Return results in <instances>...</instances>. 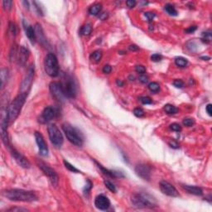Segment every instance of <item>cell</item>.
<instances>
[{
  "instance_id": "cell-1",
  "label": "cell",
  "mask_w": 212,
  "mask_h": 212,
  "mask_svg": "<svg viewBox=\"0 0 212 212\" xmlns=\"http://www.w3.org/2000/svg\"><path fill=\"white\" fill-rule=\"evenodd\" d=\"M3 196L7 199L13 202H33L37 201V194L32 191H26L22 189H9L3 192Z\"/></svg>"
},
{
  "instance_id": "cell-2",
  "label": "cell",
  "mask_w": 212,
  "mask_h": 212,
  "mask_svg": "<svg viewBox=\"0 0 212 212\" xmlns=\"http://www.w3.org/2000/svg\"><path fill=\"white\" fill-rule=\"evenodd\" d=\"M27 95L26 94H19L16 98L12 101L10 105L8 107V115L9 124L13 123L18 117L21 112L22 106L24 105Z\"/></svg>"
},
{
  "instance_id": "cell-3",
  "label": "cell",
  "mask_w": 212,
  "mask_h": 212,
  "mask_svg": "<svg viewBox=\"0 0 212 212\" xmlns=\"http://www.w3.org/2000/svg\"><path fill=\"white\" fill-rule=\"evenodd\" d=\"M62 129L67 139L72 144L77 147H81L84 144V136L77 128L66 123L62 124Z\"/></svg>"
},
{
  "instance_id": "cell-4",
  "label": "cell",
  "mask_w": 212,
  "mask_h": 212,
  "mask_svg": "<svg viewBox=\"0 0 212 212\" xmlns=\"http://www.w3.org/2000/svg\"><path fill=\"white\" fill-rule=\"evenodd\" d=\"M131 202L133 206L137 208H153L158 206L157 201L149 194L136 193L131 197Z\"/></svg>"
},
{
  "instance_id": "cell-5",
  "label": "cell",
  "mask_w": 212,
  "mask_h": 212,
  "mask_svg": "<svg viewBox=\"0 0 212 212\" xmlns=\"http://www.w3.org/2000/svg\"><path fill=\"white\" fill-rule=\"evenodd\" d=\"M63 90L64 94L67 98H75L77 95V87L74 79L67 74H64L60 83Z\"/></svg>"
},
{
  "instance_id": "cell-6",
  "label": "cell",
  "mask_w": 212,
  "mask_h": 212,
  "mask_svg": "<svg viewBox=\"0 0 212 212\" xmlns=\"http://www.w3.org/2000/svg\"><path fill=\"white\" fill-rule=\"evenodd\" d=\"M45 70L51 77H56L59 75V65L56 56L53 53H48L44 61Z\"/></svg>"
},
{
  "instance_id": "cell-7",
  "label": "cell",
  "mask_w": 212,
  "mask_h": 212,
  "mask_svg": "<svg viewBox=\"0 0 212 212\" xmlns=\"http://www.w3.org/2000/svg\"><path fill=\"white\" fill-rule=\"evenodd\" d=\"M48 135L50 140L56 148H61L64 142L62 133L56 124H50L48 126Z\"/></svg>"
},
{
  "instance_id": "cell-8",
  "label": "cell",
  "mask_w": 212,
  "mask_h": 212,
  "mask_svg": "<svg viewBox=\"0 0 212 212\" xmlns=\"http://www.w3.org/2000/svg\"><path fill=\"white\" fill-rule=\"evenodd\" d=\"M37 165L39 167V168L43 171V172L45 175L47 176L49 178L50 181L52 182L54 186H56L58 185L59 181V177L57 173L56 172V171L52 169L51 167H49L47 164H46L43 161H40V160H37Z\"/></svg>"
},
{
  "instance_id": "cell-9",
  "label": "cell",
  "mask_w": 212,
  "mask_h": 212,
  "mask_svg": "<svg viewBox=\"0 0 212 212\" xmlns=\"http://www.w3.org/2000/svg\"><path fill=\"white\" fill-rule=\"evenodd\" d=\"M33 76H34V67L30 66L25 77L23 78L22 81L21 85H20V94H26L29 92V90L31 88V85L32 84V80H33Z\"/></svg>"
},
{
  "instance_id": "cell-10",
  "label": "cell",
  "mask_w": 212,
  "mask_h": 212,
  "mask_svg": "<svg viewBox=\"0 0 212 212\" xmlns=\"http://www.w3.org/2000/svg\"><path fill=\"white\" fill-rule=\"evenodd\" d=\"M50 92L53 98L59 102H64L66 98L60 83L57 82H52L50 84Z\"/></svg>"
},
{
  "instance_id": "cell-11",
  "label": "cell",
  "mask_w": 212,
  "mask_h": 212,
  "mask_svg": "<svg viewBox=\"0 0 212 212\" xmlns=\"http://www.w3.org/2000/svg\"><path fill=\"white\" fill-rule=\"evenodd\" d=\"M160 190L161 191L167 195V196H171V197H178L179 196V192L176 189V187L173 185H172L168 181H162L160 182Z\"/></svg>"
},
{
  "instance_id": "cell-12",
  "label": "cell",
  "mask_w": 212,
  "mask_h": 212,
  "mask_svg": "<svg viewBox=\"0 0 212 212\" xmlns=\"http://www.w3.org/2000/svg\"><path fill=\"white\" fill-rule=\"evenodd\" d=\"M136 174L143 180L149 181L151 178V167L149 165L140 163L135 167Z\"/></svg>"
},
{
  "instance_id": "cell-13",
  "label": "cell",
  "mask_w": 212,
  "mask_h": 212,
  "mask_svg": "<svg viewBox=\"0 0 212 212\" xmlns=\"http://www.w3.org/2000/svg\"><path fill=\"white\" fill-rule=\"evenodd\" d=\"M11 153H12L13 158H14V160L16 161L17 163L21 167L27 169V168H29V167H31L30 162H29V161H28L23 155H22L20 153H18L17 150L13 149H12V151H11Z\"/></svg>"
},
{
  "instance_id": "cell-14",
  "label": "cell",
  "mask_w": 212,
  "mask_h": 212,
  "mask_svg": "<svg viewBox=\"0 0 212 212\" xmlns=\"http://www.w3.org/2000/svg\"><path fill=\"white\" fill-rule=\"evenodd\" d=\"M35 138L37 143V146L39 148V153L42 156H47L48 148L47 143L45 142V139L43 138V134L41 132H35Z\"/></svg>"
},
{
  "instance_id": "cell-15",
  "label": "cell",
  "mask_w": 212,
  "mask_h": 212,
  "mask_svg": "<svg viewBox=\"0 0 212 212\" xmlns=\"http://www.w3.org/2000/svg\"><path fill=\"white\" fill-rule=\"evenodd\" d=\"M95 206L97 209L100 211H106L110 206V202L107 196L104 195H100L96 197Z\"/></svg>"
},
{
  "instance_id": "cell-16",
  "label": "cell",
  "mask_w": 212,
  "mask_h": 212,
  "mask_svg": "<svg viewBox=\"0 0 212 212\" xmlns=\"http://www.w3.org/2000/svg\"><path fill=\"white\" fill-rule=\"evenodd\" d=\"M34 29H35V34H36V39L39 43H41L43 46H46L47 41V38L45 37V34L43 32V29L41 24L37 23L35 27H34Z\"/></svg>"
},
{
  "instance_id": "cell-17",
  "label": "cell",
  "mask_w": 212,
  "mask_h": 212,
  "mask_svg": "<svg viewBox=\"0 0 212 212\" xmlns=\"http://www.w3.org/2000/svg\"><path fill=\"white\" fill-rule=\"evenodd\" d=\"M55 110L52 107L49 106L44 109L43 114H42V116H41V121L43 123H47L48 121H51L52 119H53V118L55 117Z\"/></svg>"
},
{
  "instance_id": "cell-18",
  "label": "cell",
  "mask_w": 212,
  "mask_h": 212,
  "mask_svg": "<svg viewBox=\"0 0 212 212\" xmlns=\"http://www.w3.org/2000/svg\"><path fill=\"white\" fill-rule=\"evenodd\" d=\"M18 55V62L22 66H24L27 62L28 56H29V51L24 47H21L19 49V52L17 53Z\"/></svg>"
},
{
  "instance_id": "cell-19",
  "label": "cell",
  "mask_w": 212,
  "mask_h": 212,
  "mask_svg": "<svg viewBox=\"0 0 212 212\" xmlns=\"http://www.w3.org/2000/svg\"><path fill=\"white\" fill-rule=\"evenodd\" d=\"M182 187L185 189L186 191H188L190 194L195 195V196H202L203 195V191L202 188L196 186H189V185H183Z\"/></svg>"
},
{
  "instance_id": "cell-20",
  "label": "cell",
  "mask_w": 212,
  "mask_h": 212,
  "mask_svg": "<svg viewBox=\"0 0 212 212\" xmlns=\"http://www.w3.org/2000/svg\"><path fill=\"white\" fill-rule=\"evenodd\" d=\"M24 27H25V32H26L27 37H28V39L32 42V43H35L36 39V34H35V29L34 27L29 24H24Z\"/></svg>"
},
{
  "instance_id": "cell-21",
  "label": "cell",
  "mask_w": 212,
  "mask_h": 212,
  "mask_svg": "<svg viewBox=\"0 0 212 212\" xmlns=\"http://www.w3.org/2000/svg\"><path fill=\"white\" fill-rule=\"evenodd\" d=\"M0 79H1V90H3L4 86L8 80V70L3 68L0 71Z\"/></svg>"
},
{
  "instance_id": "cell-22",
  "label": "cell",
  "mask_w": 212,
  "mask_h": 212,
  "mask_svg": "<svg viewBox=\"0 0 212 212\" xmlns=\"http://www.w3.org/2000/svg\"><path fill=\"white\" fill-rule=\"evenodd\" d=\"M102 56H103L102 51H100V50L95 51L94 52L90 55V61H91L93 63H99V62L100 61L101 58H102Z\"/></svg>"
},
{
  "instance_id": "cell-23",
  "label": "cell",
  "mask_w": 212,
  "mask_h": 212,
  "mask_svg": "<svg viewBox=\"0 0 212 212\" xmlns=\"http://www.w3.org/2000/svg\"><path fill=\"white\" fill-rule=\"evenodd\" d=\"M101 10H102V4L101 3H95V4H93L90 7L89 13H90V15L96 16L100 13Z\"/></svg>"
},
{
  "instance_id": "cell-24",
  "label": "cell",
  "mask_w": 212,
  "mask_h": 212,
  "mask_svg": "<svg viewBox=\"0 0 212 212\" xmlns=\"http://www.w3.org/2000/svg\"><path fill=\"white\" fill-rule=\"evenodd\" d=\"M164 8L165 10H166V12H167L169 15H171V16H176V15H177V11H176V9L174 8V6L173 5H172V4H170V3L166 4Z\"/></svg>"
},
{
  "instance_id": "cell-25",
  "label": "cell",
  "mask_w": 212,
  "mask_h": 212,
  "mask_svg": "<svg viewBox=\"0 0 212 212\" xmlns=\"http://www.w3.org/2000/svg\"><path fill=\"white\" fill-rule=\"evenodd\" d=\"M188 63L187 60L184 57H181V56H179V57H176L175 59V64L178 66V67H181V68H183V67H186V65Z\"/></svg>"
},
{
  "instance_id": "cell-26",
  "label": "cell",
  "mask_w": 212,
  "mask_h": 212,
  "mask_svg": "<svg viewBox=\"0 0 212 212\" xmlns=\"http://www.w3.org/2000/svg\"><path fill=\"white\" fill-rule=\"evenodd\" d=\"M164 110L168 114H176L178 112V109L172 105H166L164 107Z\"/></svg>"
},
{
  "instance_id": "cell-27",
  "label": "cell",
  "mask_w": 212,
  "mask_h": 212,
  "mask_svg": "<svg viewBox=\"0 0 212 212\" xmlns=\"http://www.w3.org/2000/svg\"><path fill=\"white\" fill-rule=\"evenodd\" d=\"M64 165H65L66 168L69 170L70 172H75V173H80V172H81L80 170H78L77 168H75L73 165H71L70 162H68L67 161H66V160H64Z\"/></svg>"
},
{
  "instance_id": "cell-28",
  "label": "cell",
  "mask_w": 212,
  "mask_h": 212,
  "mask_svg": "<svg viewBox=\"0 0 212 212\" xmlns=\"http://www.w3.org/2000/svg\"><path fill=\"white\" fill-rule=\"evenodd\" d=\"M92 32V26L90 23H87L86 25L82 27L81 29V34L82 35H85V36H88L90 35V33Z\"/></svg>"
},
{
  "instance_id": "cell-29",
  "label": "cell",
  "mask_w": 212,
  "mask_h": 212,
  "mask_svg": "<svg viewBox=\"0 0 212 212\" xmlns=\"http://www.w3.org/2000/svg\"><path fill=\"white\" fill-rule=\"evenodd\" d=\"M149 89L151 90L152 92L157 93V92H158L159 90H160V86H159V85L157 83V82H151V83L149 85Z\"/></svg>"
},
{
  "instance_id": "cell-30",
  "label": "cell",
  "mask_w": 212,
  "mask_h": 212,
  "mask_svg": "<svg viewBox=\"0 0 212 212\" xmlns=\"http://www.w3.org/2000/svg\"><path fill=\"white\" fill-rule=\"evenodd\" d=\"M195 119H191V118H186L183 120V124L186 126V127H191L195 124Z\"/></svg>"
},
{
  "instance_id": "cell-31",
  "label": "cell",
  "mask_w": 212,
  "mask_h": 212,
  "mask_svg": "<svg viewBox=\"0 0 212 212\" xmlns=\"http://www.w3.org/2000/svg\"><path fill=\"white\" fill-rule=\"evenodd\" d=\"M133 114L136 117H138V118H142V117L144 116L145 113L143 111V109H141V108H136L133 110Z\"/></svg>"
},
{
  "instance_id": "cell-32",
  "label": "cell",
  "mask_w": 212,
  "mask_h": 212,
  "mask_svg": "<svg viewBox=\"0 0 212 212\" xmlns=\"http://www.w3.org/2000/svg\"><path fill=\"white\" fill-rule=\"evenodd\" d=\"M105 186L110 191H112V192H116V187H115V186L114 185L112 182H110L109 181H105Z\"/></svg>"
},
{
  "instance_id": "cell-33",
  "label": "cell",
  "mask_w": 212,
  "mask_h": 212,
  "mask_svg": "<svg viewBox=\"0 0 212 212\" xmlns=\"http://www.w3.org/2000/svg\"><path fill=\"white\" fill-rule=\"evenodd\" d=\"M139 100H140V101L143 103V105H150V104H152V103H153L152 99H151V98H149V97H148V96H143V97H141Z\"/></svg>"
},
{
  "instance_id": "cell-34",
  "label": "cell",
  "mask_w": 212,
  "mask_h": 212,
  "mask_svg": "<svg viewBox=\"0 0 212 212\" xmlns=\"http://www.w3.org/2000/svg\"><path fill=\"white\" fill-rule=\"evenodd\" d=\"M3 8H5L6 10H10L12 8V6H13V1L5 0V1L3 2Z\"/></svg>"
},
{
  "instance_id": "cell-35",
  "label": "cell",
  "mask_w": 212,
  "mask_h": 212,
  "mask_svg": "<svg viewBox=\"0 0 212 212\" xmlns=\"http://www.w3.org/2000/svg\"><path fill=\"white\" fill-rule=\"evenodd\" d=\"M170 128L172 130L175 131V132H180L181 130V126L179 123H172L170 125Z\"/></svg>"
},
{
  "instance_id": "cell-36",
  "label": "cell",
  "mask_w": 212,
  "mask_h": 212,
  "mask_svg": "<svg viewBox=\"0 0 212 212\" xmlns=\"http://www.w3.org/2000/svg\"><path fill=\"white\" fill-rule=\"evenodd\" d=\"M211 33L209 32H204L203 33V42H205V43H209L210 41H211Z\"/></svg>"
},
{
  "instance_id": "cell-37",
  "label": "cell",
  "mask_w": 212,
  "mask_h": 212,
  "mask_svg": "<svg viewBox=\"0 0 212 212\" xmlns=\"http://www.w3.org/2000/svg\"><path fill=\"white\" fill-rule=\"evenodd\" d=\"M144 15L147 17V19H148L149 22H152L153 20L154 17H155V13H152V12H147V13H144Z\"/></svg>"
},
{
  "instance_id": "cell-38",
  "label": "cell",
  "mask_w": 212,
  "mask_h": 212,
  "mask_svg": "<svg viewBox=\"0 0 212 212\" xmlns=\"http://www.w3.org/2000/svg\"><path fill=\"white\" fill-rule=\"evenodd\" d=\"M173 85L176 88H182L184 86V82L181 80H176L173 81Z\"/></svg>"
},
{
  "instance_id": "cell-39",
  "label": "cell",
  "mask_w": 212,
  "mask_h": 212,
  "mask_svg": "<svg viewBox=\"0 0 212 212\" xmlns=\"http://www.w3.org/2000/svg\"><path fill=\"white\" fill-rule=\"evenodd\" d=\"M135 70H136V71H137L138 73H139L140 75H143L146 72V68H145L143 66H141V65L137 66L136 68H135Z\"/></svg>"
},
{
  "instance_id": "cell-40",
  "label": "cell",
  "mask_w": 212,
  "mask_h": 212,
  "mask_svg": "<svg viewBox=\"0 0 212 212\" xmlns=\"http://www.w3.org/2000/svg\"><path fill=\"white\" fill-rule=\"evenodd\" d=\"M162 59V56L161 55H159V54H153V55L151 56V60H152L153 61H155V62H158V61H160Z\"/></svg>"
},
{
  "instance_id": "cell-41",
  "label": "cell",
  "mask_w": 212,
  "mask_h": 212,
  "mask_svg": "<svg viewBox=\"0 0 212 212\" xmlns=\"http://www.w3.org/2000/svg\"><path fill=\"white\" fill-rule=\"evenodd\" d=\"M91 188H92V183H91V181H87V184L85 185V188H84V192L85 193H89V191L91 190Z\"/></svg>"
},
{
  "instance_id": "cell-42",
  "label": "cell",
  "mask_w": 212,
  "mask_h": 212,
  "mask_svg": "<svg viewBox=\"0 0 212 212\" xmlns=\"http://www.w3.org/2000/svg\"><path fill=\"white\" fill-rule=\"evenodd\" d=\"M138 80H139V81L142 82L143 84H145V83H147V82L149 81V77H148L145 74L140 75V76H139Z\"/></svg>"
},
{
  "instance_id": "cell-43",
  "label": "cell",
  "mask_w": 212,
  "mask_h": 212,
  "mask_svg": "<svg viewBox=\"0 0 212 212\" xmlns=\"http://www.w3.org/2000/svg\"><path fill=\"white\" fill-rule=\"evenodd\" d=\"M9 29H10L11 33H12V34H13V36H15V35H16V32H17L16 25H15L14 23L11 22L10 25H9Z\"/></svg>"
},
{
  "instance_id": "cell-44",
  "label": "cell",
  "mask_w": 212,
  "mask_h": 212,
  "mask_svg": "<svg viewBox=\"0 0 212 212\" xmlns=\"http://www.w3.org/2000/svg\"><path fill=\"white\" fill-rule=\"evenodd\" d=\"M103 73L105 74H109L111 72L112 70V67L109 66V65H105L104 67H103Z\"/></svg>"
},
{
  "instance_id": "cell-45",
  "label": "cell",
  "mask_w": 212,
  "mask_h": 212,
  "mask_svg": "<svg viewBox=\"0 0 212 212\" xmlns=\"http://www.w3.org/2000/svg\"><path fill=\"white\" fill-rule=\"evenodd\" d=\"M169 145L171 146V148H172V149H179V144L175 140H171L169 142Z\"/></svg>"
},
{
  "instance_id": "cell-46",
  "label": "cell",
  "mask_w": 212,
  "mask_h": 212,
  "mask_svg": "<svg viewBox=\"0 0 212 212\" xmlns=\"http://www.w3.org/2000/svg\"><path fill=\"white\" fill-rule=\"evenodd\" d=\"M136 1H134V0H128L127 2H126V4L128 8H132L133 7H135L136 5Z\"/></svg>"
},
{
  "instance_id": "cell-47",
  "label": "cell",
  "mask_w": 212,
  "mask_h": 212,
  "mask_svg": "<svg viewBox=\"0 0 212 212\" xmlns=\"http://www.w3.org/2000/svg\"><path fill=\"white\" fill-rule=\"evenodd\" d=\"M197 29V27L196 26H191L190 27H188L187 29H186V32L187 33H192L194 32Z\"/></svg>"
},
{
  "instance_id": "cell-48",
  "label": "cell",
  "mask_w": 212,
  "mask_h": 212,
  "mask_svg": "<svg viewBox=\"0 0 212 212\" xmlns=\"http://www.w3.org/2000/svg\"><path fill=\"white\" fill-rule=\"evenodd\" d=\"M211 108H212L211 104H208V105H206V112L208 113V114H209L210 116H211V115H212Z\"/></svg>"
},
{
  "instance_id": "cell-49",
  "label": "cell",
  "mask_w": 212,
  "mask_h": 212,
  "mask_svg": "<svg viewBox=\"0 0 212 212\" xmlns=\"http://www.w3.org/2000/svg\"><path fill=\"white\" fill-rule=\"evenodd\" d=\"M128 49L131 51V52H136V51H138L139 50V47H138V46H136V45H130L129 47H128Z\"/></svg>"
},
{
  "instance_id": "cell-50",
  "label": "cell",
  "mask_w": 212,
  "mask_h": 212,
  "mask_svg": "<svg viewBox=\"0 0 212 212\" xmlns=\"http://www.w3.org/2000/svg\"><path fill=\"white\" fill-rule=\"evenodd\" d=\"M9 211H26L27 210L26 209H21V208H20V209H19V208H12V209H10Z\"/></svg>"
},
{
  "instance_id": "cell-51",
  "label": "cell",
  "mask_w": 212,
  "mask_h": 212,
  "mask_svg": "<svg viewBox=\"0 0 212 212\" xmlns=\"http://www.w3.org/2000/svg\"><path fill=\"white\" fill-rule=\"evenodd\" d=\"M116 84L119 85V86H123V81H122L121 80H117Z\"/></svg>"
},
{
  "instance_id": "cell-52",
  "label": "cell",
  "mask_w": 212,
  "mask_h": 212,
  "mask_svg": "<svg viewBox=\"0 0 212 212\" xmlns=\"http://www.w3.org/2000/svg\"><path fill=\"white\" fill-rule=\"evenodd\" d=\"M201 58L203 59L204 61H208V60H210V59H211L210 57H209V56H202Z\"/></svg>"
}]
</instances>
